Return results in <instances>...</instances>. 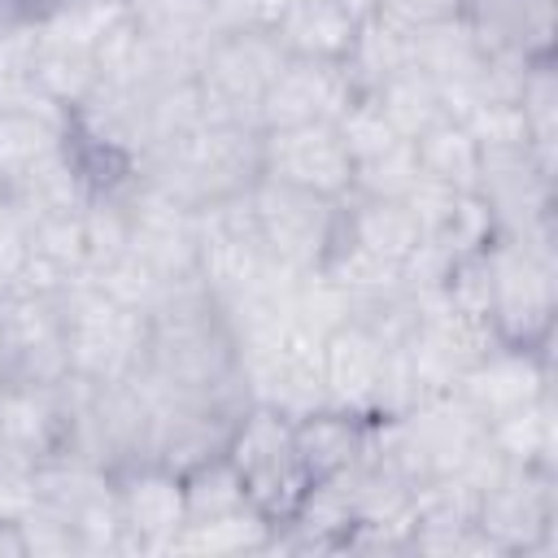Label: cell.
I'll return each mask as SVG.
<instances>
[{"label": "cell", "mask_w": 558, "mask_h": 558, "mask_svg": "<svg viewBox=\"0 0 558 558\" xmlns=\"http://www.w3.org/2000/svg\"><path fill=\"white\" fill-rule=\"evenodd\" d=\"M340 140L353 161V187L362 196H405L418 179L414 140H405L371 96H357L340 113Z\"/></svg>", "instance_id": "17"}, {"label": "cell", "mask_w": 558, "mask_h": 558, "mask_svg": "<svg viewBox=\"0 0 558 558\" xmlns=\"http://www.w3.org/2000/svg\"><path fill=\"white\" fill-rule=\"evenodd\" d=\"M275 523L262 519L257 510L205 519V523H183L174 536L170 554H209V558H231V554H270Z\"/></svg>", "instance_id": "33"}, {"label": "cell", "mask_w": 558, "mask_h": 558, "mask_svg": "<svg viewBox=\"0 0 558 558\" xmlns=\"http://www.w3.org/2000/svg\"><path fill=\"white\" fill-rule=\"evenodd\" d=\"M519 118L527 131V148L558 170V65L554 61H536L523 70L519 83Z\"/></svg>", "instance_id": "35"}, {"label": "cell", "mask_w": 558, "mask_h": 558, "mask_svg": "<svg viewBox=\"0 0 558 558\" xmlns=\"http://www.w3.org/2000/svg\"><path fill=\"white\" fill-rule=\"evenodd\" d=\"M410 65H414L410 61V31L392 26L379 13H366L357 35H353V44H349V52H344V70H349L353 87L362 96H371L375 87H384L392 74H401Z\"/></svg>", "instance_id": "29"}, {"label": "cell", "mask_w": 558, "mask_h": 558, "mask_svg": "<svg viewBox=\"0 0 558 558\" xmlns=\"http://www.w3.org/2000/svg\"><path fill=\"white\" fill-rule=\"evenodd\" d=\"M488 440L493 449L514 462V466H554L558 471V410H554V392L488 423Z\"/></svg>", "instance_id": "30"}, {"label": "cell", "mask_w": 558, "mask_h": 558, "mask_svg": "<svg viewBox=\"0 0 558 558\" xmlns=\"http://www.w3.org/2000/svg\"><path fill=\"white\" fill-rule=\"evenodd\" d=\"M240 353V384L248 405H270L288 418H301L318 405H327L323 388V340L305 327L288 323L235 344Z\"/></svg>", "instance_id": "11"}, {"label": "cell", "mask_w": 558, "mask_h": 558, "mask_svg": "<svg viewBox=\"0 0 558 558\" xmlns=\"http://www.w3.org/2000/svg\"><path fill=\"white\" fill-rule=\"evenodd\" d=\"M257 179H262V131L235 122H209V118H196L187 131H179L140 161V183L187 209L244 196Z\"/></svg>", "instance_id": "3"}, {"label": "cell", "mask_w": 558, "mask_h": 558, "mask_svg": "<svg viewBox=\"0 0 558 558\" xmlns=\"http://www.w3.org/2000/svg\"><path fill=\"white\" fill-rule=\"evenodd\" d=\"M26 244H31V214L9 192H0V296L17 288L26 266Z\"/></svg>", "instance_id": "36"}, {"label": "cell", "mask_w": 558, "mask_h": 558, "mask_svg": "<svg viewBox=\"0 0 558 558\" xmlns=\"http://www.w3.org/2000/svg\"><path fill=\"white\" fill-rule=\"evenodd\" d=\"M70 379V375H65ZM61 384H0V445L35 466L65 453L70 436V397Z\"/></svg>", "instance_id": "23"}, {"label": "cell", "mask_w": 558, "mask_h": 558, "mask_svg": "<svg viewBox=\"0 0 558 558\" xmlns=\"http://www.w3.org/2000/svg\"><path fill=\"white\" fill-rule=\"evenodd\" d=\"M126 17L157 57L192 74L205 48L227 31L214 0H126Z\"/></svg>", "instance_id": "24"}, {"label": "cell", "mask_w": 558, "mask_h": 558, "mask_svg": "<svg viewBox=\"0 0 558 558\" xmlns=\"http://www.w3.org/2000/svg\"><path fill=\"white\" fill-rule=\"evenodd\" d=\"M126 257L148 270L166 292L201 279V227L196 209L135 183L131 192V235Z\"/></svg>", "instance_id": "15"}, {"label": "cell", "mask_w": 558, "mask_h": 558, "mask_svg": "<svg viewBox=\"0 0 558 558\" xmlns=\"http://www.w3.org/2000/svg\"><path fill=\"white\" fill-rule=\"evenodd\" d=\"M31 484H35L31 510H44V514L61 519L78 536L83 558H113V554H122L113 471L109 466H100L92 458L57 453V458L35 462Z\"/></svg>", "instance_id": "12"}, {"label": "cell", "mask_w": 558, "mask_h": 558, "mask_svg": "<svg viewBox=\"0 0 558 558\" xmlns=\"http://www.w3.org/2000/svg\"><path fill=\"white\" fill-rule=\"evenodd\" d=\"M153 401V462L170 471H187L214 453L227 449V436L244 405L231 401H209V397H161L144 388Z\"/></svg>", "instance_id": "21"}, {"label": "cell", "mask_w": 558, "mask_h": 558, "mask_svg": "<svg viewBox=\"0 0 558 558\" xmlns=\"http://www.w3.org/2000/svg\"><path fill=\"white\" fill-rule=\"evenodd\" d=\"M344 244V248H357L375 262H388V266H405V257L414 253L418 244V218L410 214V205L401 196H362V192H349L340 196V222H336V240L331 248Z\"/></svg>", "instance_id": "25"}, {"label": "cell", "mask_w": 558, "mask_h": 558, "mask_svg": "<svg viewBox=\"0 0 558 558\" xmlns=\"http://www.w3.org/2000/svg\"><path fill=\"white\" fill-rule=\"evenodd\" d=\"M214 4H218V17H222L227 31H235V26L270 31L288 0H214Z\"/></svg>", "instance_id": "38"}, {"label": "cell", "mask_w": 558, "mask_h": 558, "mask_svg": "<svg viewBox=\"0 0 558 558\" xmlns=\"http://www.w3.org/2000/svg\"><path fill=\"white\" fill-rule=\"evenodd\" d=\"M283 48L275 39V31H257V26H235L222 31L205 57L196 61V105L201 118L209 122H235V126H257L262 100L283 65ZM262 131V126H257Z\"/></svg>", "instance_id": "6"}, {"label": "cell", "mask_w": 558, "mask_h": 558, "mask_svg": "<svg viewBox=\"0 0 558 558\" xmlns=\"http://www.w3.org/2000/svg\"><path fill=\"white\" fill-rule=\"evenodd\" d=\"M135 379L161 397H209L248 405L231 323L201 279L174 288L148 310L144 362Z\"/></svg>", "instance_id": "1"}, {"label": "cell", "mask_w": 558, "mask_h": 558, "mask_svg": "<svg viewBox=\"0 0 558 558\" xmlns=\"http://www.w3.org/2000/svg\"><path fill=\"white\" fill-rule=\"evenodd\" d=\"M366 13H375V0H288L270 31L288 57L344 61Z\"/></svg>", "instance_id": "26"}, {"label": "cell", "mask_w": 558, "mask_h": 558, "mask_svg": "<svg viewBox=\"0 0 558 558\" xmlns=\"http://www.w3.org/2000/svg\"><path fill=\"white\" fill-rule=\"evenodd\" d=\"M0 558H31V554H26L22 519H4V514H0Z\"/></svg>", "instance_id": "40"}, {"label": "cell", "mask_w": 558, "mask_h": 558, "mask_svg": "<svg viewBox=\"0 0 558 558\" xmlns=\"http://www.w3.org/2000/svg\"><path fill=\"white\" fill-rule=\"evenodd\" d=\"M0 192H4V187H0Z\"/></svg>", "instance_id": "41"}, {"label": "cell", "mask_w": 558, "mask_h": 558, "mask_svg": "<svg viewBox=\"0 0 558 558\" xmlns=\"http://www.w3.org/2000/svg\"><path fill=\"white\" fill-rule=\"evenodd\" d=\"M462 4L466 0H379L375 13L388 17L401 31H427V26H440V22L462 17Z\"/></svg>", "instance_id": "37"}, {"label": "cell", "mask_w": 558, "mask_h": 558, "mask_svg": "<svg viewBox=\"0 0 558 558\" xmlns=\"http://www.w3.org/2000/svg\"><path fill=\"white\" fill-rule=\"evenodd\" d=\"M554 392V353L549 349H519V344H493L462 379L458 397L484 418L497 423L541 397Z\"/></svg>", "instance_id": "20"}, {"label": "cell", "mask_w": 558, "mask_h": 558, "mask_svg": "<svg viewBox=\"0 0 558 558\" xmlns=\"http://www.w3.org/2000/svg\"><path fill=\"white\" fill-rule=\"evenodd\" d=\"M65 153V113L57 109H0V187Z\"/></svg>", "instance_id": "28"}, {"label": "cell", "mask_w": 558, "mask_h": 558, "mask_svg": "<svg viewBox=\"0 0 558 558\" xmlns=\"http://www.w3.org/2000/svg\"><path fill=\"white\" fill-rule=\"evenodd\" d=\"M240 510H253V501L235 466L227 462V453H214L183 471V523H205V519H222Z\"/></svg>", "instance_id": "34"}, {"label": "cell", "mask_w": 558, "mask_h": 558, "mask_svg": "<svg viewBox=\"0 0 558 558\" xmlns=\"http://www.w3.org/2000/svg\"><path fill=\"white\" fill-rule=\"evenodd\" d=\"M362 92L353 87L344 61H318V57H283L257 126H310V122H340V113L357 100Z\"/></svg>", "instance_id": "19"}, {"label": "cell", "mask_w": 558, "mask_h": 558, "mask_svg": "<svg viewBox=\"0 0 558 558\" xmlns=\"http://www.w3.org/2000/svg\"><path fill=\"white\" fill-rule=\"evenodd\" d=\"M371 449L388 466H397L414 488L453 480V475H462L466 484H480L497 462L488 423L458 392L423 397L397 414L375 418Z\"/></svg>", "instance_id": "2"}, {"label": "cell", "mask_w": 558, "mask_h": 558, "mask_svg": "<svg viewBox=\"0 0 558 558\" xmlns=\"http://www.w3.org/2000/svg\"><path fill=\"white\" fill-rule=\"evenodd\" d=\"M70 375L61 292L13 288L0 296V384H61Z\"/></svg>", "instance_id": "14"}, {"label": "cell", "mask_w": 558, "mask_h": 558, "mask_svg": "<svg viewBox=\"0 0 558 558\" xmlns=\"http://www.w3.org/2000/svg\"><path fill=\"white\" fill-rule=\"evenodd\" d=\"M65 0H0V22H39Z\"/></svg>", "instance_id": "39"}, {"label": "cell", "mask_w": 558, "mask_h": 558, "mask_svg": "<svg viewBox=\"0 0 558 558\" xmlns=\"http://www.w3.org/2000/svg\"><path fill=\"white\" fill-rule=\"evenodd\" d=\"M493 344H497V336L488 331V323L462 314L445 292H436L427 301H414V318H410V327L397 344L414 401L458 392L466 371Z\"/></svg>", "instance_id": "10"}, {"label": "cell", "mask_w": 558, "mask_h": 558, "mask_svg": "<svg viewBox=\"0 0 558 558\" xmlns=\"http://www.w3.org/2000/svg\"><path fill=\"white\" fill-rule=\"evenodd\" d=\"M475 201L484 205L493 235H510V240L558 253L554 166H545L527 144L480 148Z\"/></svg>", "instance_id": "5"}, {"label": "cell", "mask_w": 558, "mask_h": 558, "mask_svg": "<svg viewBox=\"0 0 558 558\" xmlns=\"http://www.w3.org/2000/svg\"><path fill=\"white\" fill-rule=\"evenodd\" d=\"M371 100L379 105V113L405 135V140H418L423 131H432L436 122L449 118V105H445V92L423 74V70H401L392 74L384 87L371 92Z\"/></svg>", "instance_id": "32"}, {"label": "cell", "mask_w": 558, "mask_h": 558, "mask_svg": "<svg viewBox=\"0 0 558 558\" xmlns=\"http://www.w3.org/2000/svg\"><path fill=\"white\" fill-rule=\"evenodd\" d=\"M292 432H296V453L305 462V475L314 484V480H336L353 462L366 458L375 418L340 410V405H318V410L292 418Z\"/></svg>", "instance_id": "27"}, {"label": "cell", "mask_w": 558, "mask_h": 558, "mask_svg": "<svg viewBox=\"0 0 558 558\" xmlns=\"http://www.w3.org/2000/svg\"><path fill=\"white\" fill-rule=\"evenodd\" d=\"M248 205H253L262 244L270 248V257L283 270H292V275L323 270V262L331 253V240H336L340 201L262 174L248 187Z\"/></svg>", "instance_id": "13"}, {"label": "cell", "mask_w": 558, "mask_h": 558, "mask_svg": "<svg viewBox=\"0 0 558 558\" xmlns=\"http://www.w3.org/2000/svg\"><path fill=\"white\" fill-rule=\"evenodd\" d=\"M462 22L488 57H506L519 65L554 61L558 0H466Z\"/></svg>", "instance_id": "22"}, {"label": "cell", "mask_w": 558, "mask_h": 558, "mask_svg": "<svg viewBox=\"0 0 558 558\" xmlns=\"http://www.w3.org/2000/svg\"><path fill=\"white\" fill-rule=\"evenodd\" d=\"M222 453L235 466L253 510L270 523H283L310 488L305 462L296 453L292 418L270 410V405H244V414L235 418Z\"/></svg>", "instance_id": "8"}, {"label": "cell", "mask_w": 558, "mask_h": 558, "mask_svg": "<svg viewBox=\"0 0 558 558\" xmlns=\"http://www.w3.org/2000/svg\"><path fill=\"white\" fill-rule=\"evenodd\" d=\"M414 161H418V179L453 187V192H475L480 144L458 118H445L432 131H423L414 140Z\"/></svg>", "instance_id": "31"}, {"label": "cell", "mask_w": 558, "mask_h": 558, "mask_svg": "<svg viewBox=\"0 0 558 558\" xmlns=\"http://www.w3.org/2000/svg\"><path fill=\"white\" fill-rule=\"evenodd\" d=\"M61 318H65L70 375L92 379V384H113L140 371L148 314L113 301L105 288L83 279L61 292Z\"/></svg>", "instance_id": "7"}, {"label": "cell", "mask_w": 558, "mask_h": 558, "mask_svg": "<svg viewBox=\"0 0 558 558\" xmlns=\"http://www.w3.org/2000/svg\"><path fill=\"white\" fill-rule=\"evenodd\" d=\"M375 4H379V0H375Z\"/></svg>", "instance_id": "42"}, {"label": "cell", "mask_w": 558, "mask_h": 558, "mask_svg": "<svg viewBox=\"0 0 558 558\" xmlns=\"http://www.w3.org/2000/svg\"><path fill=\"white\" fill-rule=\"evenodd\" d=\"M122 554H170L183 532V475L161 462H135L113 471Z\"/></svg>", "instance_id": "16"}, {"label": "cell", "mask_w": 558, "mask_h": 558, "mask_svg": "<svg viewBox=\"0 0 558 558\" xmlns=\"http://www.w3.org/2000/svg\"><path fill=\"white\" fill-rule=\"evenodd\" d=\"M262 174L318 192V196H349L353 187V161L340 140L336 122H310V126H275L262 131Z\"/></svg>", "instance_id": "18"}, {"label": "cell", "mask_w": 558, "mask_h": 558, "mask_svg": "<svg viewBox=\"0 0 558 558\" xmlns=\"http://www.w3.org/2000/svg\"><path fill=\"white\" fill-rule=\"evenodd\" d=\"M558 253L510 235L484 244V318L501 344L554 349Z\"/></svg>", "instance_id": "4"}, {"label": "cell", "mask_w": 558, "mask_h": 558, "mask_svg": "<svg viewBox=\"0 0 558 558\" xmlns=\"http://www.w3.org/2000/svg\"><path fill=\"white\" fill-rule=\"evenodd\" d=\"M475 527L497 558H541L558 549V471L506 462L475 493Z\"/></svg>", "instance_id": "9"}]
</instances>
